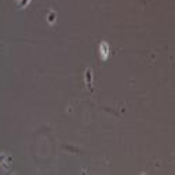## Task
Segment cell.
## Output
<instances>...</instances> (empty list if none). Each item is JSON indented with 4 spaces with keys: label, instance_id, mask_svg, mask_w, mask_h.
<instances>
[{
    "label": "cell",
    "instance_id": "1",
    "mask_svg": "<svg viewBox=\"0 0 175 175\" xmlns=\"http://www.w3.org/2000/svg\"><path fill=\"white\" fill-rule=\"evenodd\" d=\"M99 51L102 53V55H104V58H106V55H108V53H109V46L106 44V43H102L101 44V47H99Z\"/></svg>",
    "mask_w": 175,
    "mask_h": 175
}]
</instances>
